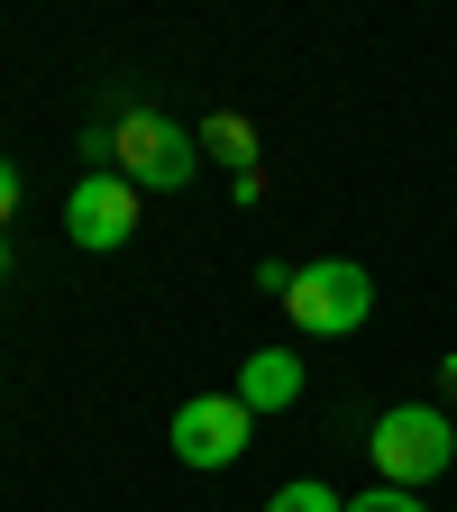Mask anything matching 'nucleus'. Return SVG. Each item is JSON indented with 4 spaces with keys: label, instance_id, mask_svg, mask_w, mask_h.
<instances>
[{
    "label": "nucleus",
    "instance_id": "4",
    "mask_svg": "<svg viewBox=\"0 0 457 512\" xmlns=\"http://www.w3.org/2000/svg\"><path fill=\"white\" fill-rule=\"evenodd\" d=\"M64 238H74V247H92V256L128 247V238H138V183H128V174H110V165H92L74 192H64Z\"/></svg>",
    "mask_w": 457,
    "mask_h": 512
},
{
    "label": "nucleus",
    "instance_id": "10",
    "mask_svg": "<svg viewBox=\"0 0 457 512\" xmlns=\"http://www.w3.org/2000/svg\"><path fill=\"white\" fill-rule=\"evenodd\" d=\"M256 293H275V302L293 293V266H284V256H266V266H256Z\"/></svg>",
    "mask_w": 457,
    "mask_h": 512
},
{
    "label": "nucleus",
    "instance_id": "1",
    "mask_svg": "<svg viewBox=\"0 0 457 512\" xmlns=\"http://www.w3.org/2000/svg\"><path fill=\"white\" fill-rule=\"evenodd\" d=\"M366 458H375V485L421 494V485H439V476L457 467V430H448L439 403H394V412H375Z\"/></svg>",
    "mask_w": 457,
    "mask_h": 512
},
{
    "label": "nucleus",
    "instance_id": "3",
    "mask_svg": "<svg viewBox=\"0 0 457 512\" xmlns=\"http://www.w3.org/2000/svg\"><path fill=\"white\" fill-rule=\"evenodd\" d=\"M284 311H293V330H311V339H348V330H366V311H375V275L357 266V256H320V266H293Z\"/></svg>",
    "mask_w": 457,
    "mask_h": 512
},
{
    "label": "nucleus",
    "instance_id": "7",
    "mask_svg": "<svg viewBox=\"0 0 457 512\" xmlns=\"http://www.w3.org/2000/svg\"><path fill=\"white\" fill-rule=\"evenodd\" d=\"M202 156H220V165H238V174H256V128H247L238 110H220V119H202Z\"/></svg>",
    "mask_w": 457,
    "mask_h": 512
},
{
    "label": "nucleus",
    "instance_id": "6",
    "mask_svg": "<svg viewBox=\"0 0 457 512\" xmlns=\"http://www.w3.org/2000/svg\"><path fill=\"white\" fill-rule=\"evenodd\" d=\"M229 394H238L256 421H266V412H293V403H302V357H293V348H256V357L238 366Z\"/></svg>",
    "mask_w": 457,
    "mask_h": 512
},
{
    "label": "nucleus",
    "instance_id": "13",
    "mask_svg": "<svg viewBox=\"0 0 457 512\" xmlns=\"http://www.w3.org/2000/svg\"><path fill=\"white\" fill-rule=\"evenodd\" d=\"M0 284H10V238H0Z\"/></svg>",
    "mask_w": 457,
    "mask_h": 512
},
{
    "label": "nucleus",
    "instance_id": "11",
    "mask_svg": "<svg viewBox=\"0 0 457 512\" xmlns=\"http://www.w3.org/2000/svg\"><path fill=\"white\" fill-rule=\"evenodd\" d=\"M10 211H19V165L0 156V229H10Z\"/></svg>",
    "mask_w": 457,
    "mask_h": 512
},
{
    "label": "nucleus",
    "instance_id": "8",
    "mask_svg": "<svg viewBox=\"0 0 457 512\" xmlns=\"http://www.w3.org/2000/svg\"><path fill=\"white\" fill-rule=\"evenodd\" d=\"M266 512H348V494H330V485L293 476V485H275V494H266Z\"/></svg>",
    "mask_w": 457,
    "mask_h": 512
},
{
    "label": "nucleus",
    "instance_id": "5",
    "mask_svg": "<svg viewBox=\"0 0 457 512\" xmlns=\"http://www.w3.org/2000/svg\"><path fill=\"white\" fill-rule=\"evenodd\" d=\"M247 439H256V412L238 394H183V412H174V458L183 467H238Z\"/></svg>",
    "mask_w": 457,
    "mask_h": 512
},
{
    "label": "nucleus",
    "instance_id": "9",
    "mask_svg": "<svg viewBox=\"0 0 457 512\" xmlns=\"http://www.w3.org/2000/svg\"><path fill=\"white\" fill-rule=\"evenodd\" d=\"M348 512H430V503L403 494V485H366V494H348Z\"/></svg>",
    "mask_w": 457,
    "mask_h": 512
},
{
    "label": "nucleus",
    "instance_id": "12",
    "mask_svg": "<svg viewBox=\"0 0 457 512\" xmlns=\"http://www.w3.org/2000/svg\"><path fill=\"white\" fill-rule=\"evenodd\" d=\"M439 394H448V403H457V357H439Z\"/></svg>",
    "mask_w": 457,
    "mask_h": 512
},
{
    "label": "nucleus",
    "instance_id": "2",
    "mask_svg": "<svg viewBox=\"0 0 457 512\" xmlns=\"http://www.w3.org/2000/svg\"><path fill=\"white\" fill-rule=\"evenodd\" d=\"M192 165H202V128H183L165 110H138V101L110 119V174H128L138 192H183Z\"/></svg>",
    "mask_w": 457,
    "mask_h": 512
}]
</instances>
